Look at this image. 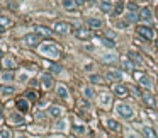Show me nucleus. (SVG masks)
<instances>
[{"instance_id":"nucleus-1","label":"nucleus","mask_w":158,"mask_h":138,"mask_svg":"<svg viewBox=\"0 0 158 138\" xmlns=\"http://www.w3.org/2000/svg\"><path fill=\"white\" fill-rule=\"evenodd\" d=\"M39 51L43 53L44 56H48V58H60L61 51H60V48L55 46L53 43H44L39 46Z\"/></svg>"},{"instance_id":"nucleus-2","label":"nucleus","mask_w":158,"mask_h":138,"mask_svg":"<svg viewBox=\"0 0 158 138\" xmlns=\"http://www.w3.org/2000/svg\"><path fill=\"white\" fill-rule=\"evenodd\" d=\"M116 111L119 112V116H123L124 119H131V118L134 116V112H133V109L129 108L128 104H123V102H119L117 106H116Z\"/></svg>"},{"instance_id":"nucleus-3","label":"nucleus","mask_w":158,"mask_h":138,"mask_svg":"<svg viewBox=\"0 0 158 138\" xmlns=\"http://www.w3.org/2000/svg\"><path fill=\"white\" fill-rule=\"evenodd\" d=\"M136 33L141 36V38L148 39V41H151V39L155 38V29H153V27H150V26H138Z\"/></svg>"},{"instance_id":"nucleus-4","label":"nucleus","mask_w":158,"mask_h":138,"mask_svg":"<svg viewBox=\"0 0 158 138\" xmlns=\"http://www.w3.org/2000/svg\"><path fill=\"white\" fill-rule=\"evenodd\" d=\"M70 29H72V26H70L68 22H65V21L56 22L55 26H53V31H55L56 34H61V36L68 34V33H70Z\"/></svg>"},{"instance_id":"nucleus-5","label":"nucleus","mask_w":158,"mask_h":138,"mask_svg":"<svg viewBox=\"0 0 158 138\" xmlns=\"http://www.w3.org/2000/svg\"><path fill=\"white\" fill-rule=\"evenodd\" d=\"M134 77H136V80L141 84V87H145V89H151L153 87V80L148 77V75H145V74H134Z\"/></svg>"},{"instance_id":"nucleus-6","label":"nucleus","mask_w":158,"mask_h":138,"mask_svg":"<svg viewBox=\"0 0 158 138\" xmlns=\"http://www.w3.org/2000/svg\"><path fill=\"white\" fill-rule=\"evenodd\" d=\"M39 41H41V36H39L38 33H31V34H27L26 38H24V43H26L27 46H31V48L38 46Z\"/></svg>"},{"instance_id":"nucleus-7","label":"nucleus","mask_w":158,"mask_h":138,"mask_svg":"<svg viewBox=\"0 0 158 138\" xmlns=\"http://www.w3.org/2000/svg\"><path fill=\"white\" fill-rule=\"evenodd\" d=\"M75 36H77L78 39H83V41H87V39L92 38V31L85 29V27H78V29H75Z\"/></svg>"},{"instance_id":"nucleus-8","label":"nucleus","mask_w":158,"mask_h":138,"mask_svg":"<svg viewBox=\"0 0 158 138\" xmlns=\"http://www.w3.org/2000/svg\"><path fill=\"white\" fill-rule=\"evenodd\" d=\"M112 91H114L116 95H119V97H128V94H129V89L124 84H116Z\"/></svg>"},{"instance_id":"nucleus-9","label":"nucleus","mask_w":158,"mask_h":138,"mask_svg":"<svg viewBox=\"0 0 158 138\" xmlns=\"http://www.w3.org/2000/svg\"><path fill=\"white\" fill-rule=\"evenodd\" d=\"M107 80L109 82H119L121 78H123V74L121 72H117V70H107Z\"/></svg>"},{"instance_id":"nucleus-10","label":"nucleus","mask_w":158,"mask_h":138,"mask_svg":"<svg viewBox=\"0 0 158 138\" xmlns=\"http://www.w3.org/2000/svg\"><path fill=\"white\" fill-rule=\"evenodd\" d=\"M87 26H89L90 29H100V27H102V21L97 19V17H90V19H87Z\"/></svg>"},{"instance_id":"nucleus-11","label":"nucleus","mask_w":158,"mask_h":138,"mask_svg":"<svg viewBox=\"0 0 158 138\" xmlns=\"http://www.w3.org/2000/svg\"><path fill=\"white\" fill-rule=\"evenodd\" d=\"M151 17H153V16H151V10H150L148 7H145V9L140 10V19H141V21L150 22V21H151Z\"/></svg>"},{"instance_id":"nucleus-12","label":"nucleus","mask_w":158,"mask_h":138,"mask_svg":"<svg viewBox=\"0 0 158 138\" xmlns=\"http://www.w3.org/2000/svg\"><path fill=\"white\" fill-rule=\"evenodd\" d=\"M14 92H15V87H12V85H4V87H0V95H2V97L12 95Z\"/></svg>"},{"instance_id":"nucleus-13","label":"nucleus","mask_w":158,"mask_h":138,"mask_svg":"<svg viewBox=\"0 0 158 138\" xmlns=\"http://www.w3.org/2000/svg\"><path fill=\"white\" fill-rule=\"evenodd\" d=\"M41 84H43L44 89H51V87H53V78H51V75H41Z\"/></svg>"},{"instance_id":"nucleus-14","label":"nucleus","mask_w":158,"mask_h":138,"mask_svg":"<svg viewBox=\"0 0 158 138\" xmlns=\"http://www.w3.org/2000/svg\"><path fill=\"white\" fill-rule=\"evenodd\" d=\"M141 99L145 101V104L148 106V108H155V104H156V102H155V97L151 94H143V95H141Z\"/></svg>"},{"instance_id":"nucleus-15","label":"nucleus","mask_w":158,"mask_h":138,"mask_svg":"<svg viewBox=\"0 0 158 138\" xmlns=\"http://www.w3.org/2000/svg\"><path fill=\"white\" fill-rule=\"evenodd\" d=\"M36 33H38L41 38H49L53 31H49L48 27H44V26H39V27H36Z\"/></svg>"},{"instance_id":"nucleus-16","label":"nucleus","mask_w":158,"mask_h":138,"mask_svg":"<svg viewBox=\"0 0 158 138\" xmlns=\"http://www.w3.org/2000/svg\"><path fill=\"white\" fill-rule=\"evenodd\" d=\"M56 94L60 99H68V91H66V87L65 85H58L56 87Z\"/></svg>"},{"instance_id":"nucleus-17","label":"nucleus","mask_w":158,"mask_h":138,"mask_svg":"<svg viewBox=\"0 0 158 138\" xmlns=\"http://www.w3.org/2000/svg\"><path fill=\"white\" fill-rule=\"evenodd\" d=\"M15 106H17V109H19L21 112H26V111H29V102H27L26 99H19Z\"/></svg>"},{"instance_id":"nucleus-18","label":"nucleus","mask_w":158,"mask_h":138,"mask_svg":"<svg viewBox=\"0 0 158 138\" xmlns=\"http://www.w3.org/2000/svg\"><path fill=\"white\" fill-rule=\"evenodd\" d=\"M10 121H12L14 125H24V116L19 114V112H14L12 116H10Z\"/></svg>"},{"instance_id":"nucleus-19","label":"nucleus","mask_w":158,"mask_h":138,"mask_svg":"<svg viewBox=\"0 0 158 138\" xmlns=\"http://www.w3.org/2000/svg\"><path fill=\"white\" fill-rule=\"evenodd\" d=\"M100 10L106 12V14L114 12V10H112V4H111V2H100Z\"/></svg>"},{"instance_id":"nucleus-20","label":"nucleus","mask_w":158,"mask_h":138,"mask_svg":"<svg viewBox=\"0 0 158 138\" xmlns=\"http://www.w3.org/2000/svg\"><path fill=\"white\" fill-rule=\"evenodd\" d=\"M143 136H145V138H156V135H155L153 128L145 126V128H143Z\"/></svg>"},{"instance_id":"nucleus-21","label":"nucleus","mask_w":158,"mask_h":138,"mask_svg":"<svg viewBox=\"0 0 158 138\" xmlns=\"http://www.w3.org/2000/svg\"><path fill=\"white\" fill-rule=\"evenodd\" d=\"M61 4H63V7H65L66 10H73L75 7H77V4H75V0H63Z\"/></svg>"},{"instance_id":"nucleus-22","label":"nucleus","mask_w":158,"mask_h":138,"mask_svg":"<svg viewBox=\"0 0 158 138\" xmlns=\"http://www.w3.org/2000/svg\"><path fill=\"white\" fill-rule=\"evenodd\" d=\"M107 128L109 129H112V131H119V123H117V121H114V119H109L107 121Z\"/></svg>"},{"instance_id":"nucleus-23","label":"nucleus","mask_w":158,"mask_h":138,"mask_svg":"<svg viewBox=\"0 0 158 138\" xmlns=\"http://www.w3.org/2000/svg\"><path fill=\"white\" fill-rule=\"evenodd\" d=\"M49 114H51L53 118L61 116V108H58V106H51V108H49Z\"/></svg>"},{"instance_id":"nucleus-24","label":"nucleus","mask_w":158,"mask_h":138,"mask_svg":"<svg viewBox=\"0 0 158 138\" xmlns=\"http://www.w3.org/2000/svg\"><path fill=\"white\" fill-rule=\"evenodd\" d=\"M102 61H104V63H116L117 58H116V55H104L102 56Z\"/></svg>"},{"instance_id":"nucleus-25","label":"nucleus","mask_w":158,"mask_h":138,"mask_svg":"<svg viewBox=\"0 0 158 138\" xmlns=\"http://www.w3.org/2000/svg\"><path fill=\"white\" fill-rule=\"evenodd\" d=\"M2 80H4V82H12L14 80V72H5V74H2Z\"/></svg>"},{"instance_id":"nucleus-26","label":"nucleus","mask_w":158,"mask_h":138,"mask_svg":"<svg viewBox=\"0 0 158 138\" xmlns=\"http://www.w3.org/2000/svg\"><path fill=\"white\" fill-rule=\"evenodd\" d=\"M100 104H102V106H109V104H111V95L100 94Z\"/></svg>"},{"instance_id":"nucleus-27","label":"nucleus","mask_w":158,"mask_h":138,"mask_svg":"<svg viewBox=\"0 0 158 138\" xmlns=\"http://www.w3.org/2000/svg\"><path fill=\"white\" fill-rule=\"evenodd\" d=\"M126 19H128V22H136V21H140V14H136V12H129L128 16H126Z\"/></svg>"},{"instance_id":"nucleus-28","label":"nucleus","mask_w":158,"mask_h":138,"mask_svg":"<svg viewBox=\"0 0 158 138\" xmlns=\"http://www.w3.org/2000/svg\"><path fill=\"white\" fill-rule=\"evenodd\" d=\"M123 10H124V4H123V2H117L116 7H114V16H121Z\"/></svg>"},{"instance_id":"nucleus-29","label":"nucleus","mask_w":158,"mask_h":138,"mask_svg":"<svg viewBox=\"0 0 158 138\" xmlns=\"http://www.w3.org/2000/svg\"><path fill=\"white\" fill-rule=\"evenodd\" d=\"M128 56H129V60L134 61V63H141V58H140V55H138V53L129 51V53H128Z\"/></svg>"},{"instance_id":"nucleus-30","label":"nucleus","mask_w":158,"mask_h":138,"mask_svg":"<svg viewBox=\"0 0 158 138\" xmlns=\"http://www.w3.org/2000/svg\"><path fill=\"white\" fill-rule=\"evenodd\" d=\"M123 67H124V70H128V72H133V70H134V65H133L131 60H123Z\"/></svg>"},{"instance_id":"nucleus-31","label":"nucleus","mask_w":158,"mask_h":138,"mask_svg":"<svg viewBox=\"0 0 158 138\" xmlns=\"http://www.w3.org/2000/svg\"><path fill=\"white\" fill-rule=\"evenodd\" d=\"M100 41H102V44L107 46V48H114L116 46V43L112 41V39H109V38H100Z\"/></svg>"},{"instance_id":"nucleus-32","label":"nucleus","mask_w":158,"mask_h":138,"mask_svg":"<svg viewBox=\"0 0 158 138\" xmlns=\"http://www.w3.org/2000/svg\"><path fill=\"white\" fill-rule=\"evenodd\" d=\"M90 82L92 84H104L106 80H104L100 75H90Z\"/></svg>"},{"instance_id":"nucleus-33","label":"nucleus","mask_w":158,"mask_h":138,"mask_svg":"<svg viewBox=\"0 0 158 138\" xmlns=\"http://www.w3.org/2000/svg\"><path fill=\"white\" fill-rule=\"evenodd\" d=\"M4 67L5 68H14L15 67V61L12 58H4Z\"/></svg>"},{"instance_id":"nucleus-34","label":"nucleus","mask_w":158,"mask_h":138,"mask_svg":"<svg viewBox=\"0 0 158 138\" xmlns=\"http://www.w3.org/2000/svg\"><path fill=\"white\" fill-rule=\"evenodd\" d=\"M61 70H63V68H61L60 65H51V67H49V72H51L53 75H58V74H61Z\"/></svg>"},{"instance_id":"nucleus-35","label":"nucleus","mask_w":158,"mask_h":138,"mask_svg":"<svg viewBox=\"0 0 158 138\" xmlns=\"http://www.w3.org/2000/svg\"><path fill=\"white\" fill-rule=\"evenodd\" d=\"M83 94H85L87 99H92V97H94V91H92L90 87H85V89H83Z\"/></svg>"},{"instance_id":"nucleus-36","label":"nucleus","mask_w":158,"mask_h":138,"mask_svg":"<svg viewBox=\"0 0 158 138\" xmlns=\"http://www.w3.org/2000/svg\"><path fill=\"white\" fill-rule=\"evenodd\" d=\"M73 131H75V133H82V135H83V133H85V126H83V125H75V126H73Z\"/></svg>"},{"instance_id":"nucleus-37","label":"nucleus","mask_w":158,"mask_h":138,"mask_svg":"<svg viewBox=\"0 0 158 138\" xmlns=\"http://www.w3.org/2000/svg\"><path fill=\"white\" fill-rule=\"evenodd\" d=\"M65 125H66V121H65V119H60V121H58V123L55 125V128L61 131V129H65Z\"/></svg>"},{"instance_id":"nucleus-38","label":"nucleus","mask_w":158,"mask_h":138,"mask_svg":"<svg viewBox=\"0 0 158 138\" xmlns=\"http://www.w3.org/2000/svg\"><path fill=\"white\" fill-rule=\"evenodd\" d=\"M0 138H10L9 129H0Z\"/></svg>"},{"instance_id":"nucleus-39","label":"nucleus","mask_w":158,"mask_h":138,"mask_svg":"<svg viewBox=\"0 0 158 138\" xmlns=\"http://www.w3.org/2000/svg\"><path fill=\"white\" fill-rule=\"evenodd\" d=\"M128 9L131 10V12H136V10H138V5L134 4V2H129V4H128Z\"/></svg>"},{"instance_id":"nucleus-40","label":"nucleus","mask_w":158,"mask_h":138,"mask_svg":"<svg viewBox=\"0 0 158 138\" xmlns=\"http://www.w3.org/2000/svg\"><path fill=\"white\" fill-rule=\"evenodd\" d=\"M26 97H27V99H31V101H36V92L29 91V92L26 94Z\"/></svg>"},{"instance_id":"nucleus-41","label":"nucleus","mask_w":158,"mask_h":138,"mask_svg":"<svg viewBox=\"0 0 158 138\" xmlns=\"http://www.w3.org/2000/svg\"><path fill=\"white\" fill-rule=\"evenodd\" d=\"M85 2H89V0H75V4L77 5H82V4H85Z\"/></svg>"},{"instance_id":"nucleus-42","label":"nucleus","mask_w":158,"mask_h":138,"mask_svg":"<svg viewBox=\"0 0 158 138\" xmlns=\"http://www.w3.org/2000/svg\"><path fill=\"white\" fill-rule=\"evenodd\" d=\"M4 31H5V26H4V24H0V34H2Z\"/></svg>"},{"instance_id":"nucleus-43","label":"nucleus","mask_w":158,"mask_h":138,"mask_svg":"<svg viewBox=\"0 0 158 138\" xmlns=\"http://www.w3.org/2000/svg\"><path fill=\"white\" fill-rule=\"evenodd\" d=\"M129 138H138V136H136V135H133V133H131V135H129Z\"/></svg>"},{"instance_id":"nucleus-44","label":"nucleus","mask_w":158,"mask_h":138,"mask_svg":"<svg viewBox=\"0 0 158 138\" xmlns=\"http://www.w3.org/2000/svg\"><path fill=\"white\" fill-rule=\"evenodd\" d=\"M102 2H111V0H102Z\"/></svg>"},{"instance_id":"nucleus-45","label":"nucleus","mask_w":158,"mask_h":138,"mask_svg":"<svg viewBox=\"0 0 158 138\" xmlns=\"http://www.w3.org/2000/svg\"><path fill=\"white\" fill-rule=\"evenodd\" d=\"M156 48H158V39H156Z\"/></svg>"},{"instance_id":"nucleus-46","label":"nucleus","mask_w":158,"mask_h":138,"mask_svg":"<svg viewBox=\"0 0 158 138\" xmlns=\"http://www.w3.org/2000/svg\"><path fill=\"white\" fill-rule=\"evenodd\" d=\"M0 56H2V50H0Z\"/></svg>"},{"instance_id":"nucleus-47","label":"nucleus","mask_w":158,"mask_h":138,"mask_svg":"<svg viewBox=\"0 0 158 138\" xmlns=\"http://www.w3.org/2000/svg\"><path fill=\"white\" fill-rule=\"evenodd\" d=\"M0 118H2V111H0Z\"/></svg>"},{"instance_id":"nucleus-48","label":"nucleus","mask_w":158,"mask_h":138,"mask_svg":"<svg viewBox=\"0 0 158 138\" xmlns=\"http://www.w3.org/2000/svg\"><path fill=\"white\" fill-rule=\"evenodd\" d=\"M19 138H26V136H19Z\"/></svg>"}]
</instances>
